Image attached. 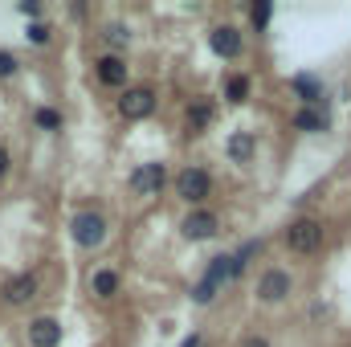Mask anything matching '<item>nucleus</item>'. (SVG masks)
<instances>
[{
    "label": "nucleus",
    "instance_id": "a211bd4d",
    "mask_svg": "<svg viewBox=\"0 0 351 347\" xmlns=\"http://www.w3.org/2000/svg\"><path fill=\"white\" fill-rule=\"evenodd\" d=\"M225 98H229V102H245V98H250V78H245V74L229 78V86H225Z\"/></svg>",
    "mask_w": 351,
    "mask_h": 347
},
{
    "label": "nucleus",
    "instance_id": "ddd939ff",
    "mask_svg": "<svg viewBox=\"0 0 351 347\" xmlns=\"http://www.w3.org/2000/svg\"><path fill=\"white\" fill-rule=\"evenodd\" d=\"M294 131H327V110L323 106H302L298 115H294Z\"/></svg>",
    "mask_w": 351,
    "mask_h": 347
},
{
    "label": "nucleus",
    "instance_id": "b1692460",
    "mask_svg": "<svg viewBox=\"0 0 351 347\" xmlns=\"http://www.w3.org/2000/svg\"><path fill=\"white\" fill-rule=\"evenodd\" d=\"M241 347H269V339H265V335H245Z\"/></svg>",
    "mask_w": 351,
    "mask_h": 347
},
{
    "label": "nucleus",
    "instance_id": "7ed1b4c3",
    "mask_svg": "<svg viewBox=\"0 0 351 347\" xmlns=\"http://www.w3.org/2000/svg\"><path fill=\"white\" fill-rule=\"evenodd\" d=\"M152 110H156V90H152V86L123 90V98H119V115H123V119L139 123V119H147Z\"/></svg>",
    "mask_w": 351,
    "mask_h": 347
},
{
    "label": "nucleus",
    "instance_id": "f3484780",
    "mask_svg": "<svg viewBox=\"0 0 351 347\" xmlns=\"http://www.w3.org/2000/svg\"><path fill=\"white\" fill-rule=\"evenodd\" d=\"M217 286H221V282L204 274V278L196 282V290H192V302H213V298H217Z\"/></svg>",
    "mask_w": 351,
    "mask_h": 347
},
{
    "label": "nucleus",
    "instance_id": "393cba45",
    "mask_svg": "<svg viewBox=\"0 0 351 347\" xmlns=\"http://www.w3.org/2000/svg\"><path fill=\"white\" fill-rule=\"evenodd\" d=\"M8 164H12V156H8V147H4V143H0V176L8 172Z\"/></svg>",
    "mask_w": 351,
    "mask_h": 347
},
{
    "label": "nucleus",
    "instance_id": "6ab92c4d",
    "mask_svg": "<svg viewBox=\"0 0 351 347\" xmlns=\"http://www.w3.org/2000/svg\"><path fill=\"white\" fill-rule=\"evenodd\" d=\"M33 119H37V127H41V131H58V127H62V115H58V110H49V106H41Z\"/></svg>",
    "mask_w": 351,
    "mask_h": 347
},
{
    "label": "nucleus",
    "instance_id": "1a4fd4ad",
    "mask_svg": "<svg viewBox=\"0 0 351 347\" xmlns=\"http://www.w3.org/2000/svg\"><path fill=\"white\" fill-rule=\"evenodd\" d=\"M164 184H168V168H164V164H143V168L131 172V188L143 192V196H156Z\"/></svg>",
    "mask_w": 351,
    "mask_h": 347
},
{
    "label": "nucleus",
    "instance_id": "aec40b11",
    "mask_svg": "<svg viewBox=\"0 0 351 347\" xmlns=\"http://www.w3.org/2000/svg\"><path fill=\"white\" fill-rule=\"evenodd\" d=\"M269 16H274V4H269V0H262V4H254V8H250L254 29H265V25H269Z\"/></svg>",
    "mask_w": 351,
    "mask_h": 347
},
{
    "label": "nucleus",
    "instance_id": "39448f33",
    "mask_svg": "<svg viewBox=\"0 0 351 347\" xmlns=\"http://www.w3.org/2000/svg\"><path fill=\"white\" fill-rule=\"evenodd\" d=\"M208 49H213L217 58H241L245 37H241V29H233V25H217V29L208 33Z\"/></svg>",
    "mask_w": 351,
    "mask_h": 347
},
{
    "label": "nucleus",
    "instance_id": "9d476101",
    "mask_svg": "<svg viewBox=\"0 0 351 347\" xmlns=\"http://www.w3.org/2000/svg\"><path fill=\"white\" fill-rule=\"evenodd\" d=\"M29 344L33 347H58L62 344V323L53 315H37L29 323Z\"/></svg>",
    "mask_w": 351,
    "mask_h": 347
},
{
    "label": "nucleus",
    "instance_id": "6e6552de",
    "mask_svg": "<svg viewBox=\"0 0 351 347\" xmlns=\"http://www.w3.org/2000/svg\"><path fill=\"white\" fill-rule=\"evenodd\" d=\"M180 233H184V241H208V237L217 233V217H213L208 208H196V213L184 217Z\"/></svg>",
    "mask_w": 351,
    "mask_h": 347
},
{
    "label": "nucleus",
    "instance_id": "f03ea898",
    "mask_svg": "<svg viewBox=\"0 0 351 347\" xmlns=\"http://www.w3.org/2000/svg\"><path fill=\"white\" fill-rule=\"evenodd\" d=\"M286 246H290L294 254H315V250L323 246V225H319L315 217H298V221L286 229Z\"/></svg>",
    "mask_w": 351,
    "mask_h": 347
},
{
    "label": "nucleus",
    "instance_id": "4be33fe9",
    "mask_svg": "<svg viewBox=\"0 0 351 347\" xmlns=\"http://www.w3.org/2000/svg\"><path fill=\"white\" fill-rule=\"evenodd\" d=\"M29 41H33V45H45V41H49V29H45V25H29Z\"/></svg>",
    "mask_w": 351,
    "mask_h": 347
},
{
    "label": "nucleus",
    "instance_id": "9b49d317",
    "mask_svg": "<svg viewBox=\"0 0 351 347\" xmlns=\"http://www.w3.org/2000/svg\"><path fill=\"white\" fill-rule=\"evenodd\" d=\"M94 74H98L102 86H123V82H127V62H123L119 53H102V58L94 62Z\"/></svg>",
    "mask_w": 351,
    "mask_h": 347
},
{
    "label": "nucleus",
    "instance_id": "423d86ee",
    "mask_svg": "<svg viewBox=\"0 0 351 347\" xmlns=\"http://www.w3.org/2000/svg\"><path fill=\"white\" fill-rule=\"evenodd\" d=\"M290 286H294L290 274H286L282 265H269L262 278H258V298H262V302H282V298L290 294Z\"/></svg>",
    "mask_w": 351,
    "mask_h": 347
},
{
    "label": "nucleus",
    "instance_id": "f257e3e1",
    "mask_svg": "<svg viewBox=\"0 0 351 347\" xmlns=\"http://www.w3.org/2000/svg\"><path fill=\"white\" fill-rule=\"evenodd\" d=\"M70 233H74V241H78L82 250H98V246L106 241V217H102L98 208H82V213L70 221Z\"/></svg>",
    "mask_w": 351,
    "mask_h": 347
},
{
    "label": "nucleus",
    "instance_id": "2eb2a0df",
    "mask_svg": "<svg viewBox=\"0 0 351 347\" xmlns=\"http://www.w3.org/2000/svg\"><path fill=\"white\" fill-rule=\"evenodd\" d=\"M290 86L302 94V102H306V106H319V102H323V86H319V78H311V74H294V82H290Z\"/></svg>",
    "mask_w": 351,
    "mask_h": 347
},
{
    "label": "nucleus",
    "instance_id": "dca6fc26",
    "mask_svg": "<svg viewBox=\"0 0 351 347\" xmlns=\"http://www.w3.org/2000/svg\"><path fill=\"white\" fill-rule=\"evenodd\" d=\"M229 160L250 164V160H254V135H233V139H229Z\"/></svg>",
    "mask_w": 351,
    "mask_h": 347
},
{
    "label": "nucleus",
    "instance_id": "a878e982",
    "mask_svg": "<svg viewBox=\"0 0 351 347\" xmlns=\"http://www.w3.org/2000/svg\"><path fill=\"white\" fill-rule=\"evenodd\" d=\"M180 347H200V335H188V339H184Z\"/></svg>",
    "mask_w": 351,
    "mask_h": 347
},
{
    "label": "nucleus",
    "instance_id": "20e7f679",
    "mask_svg": "<svg viewBox=\"0 0 351 347\" xmlns=\"http://www.w3.org/2000/svg\"><path fill=\"white\" fill-rule=\"evenodd\" d=\"M176 192H180L188 204H200V200L213 192V176L204 172V168H184V172L176 176Z\"/></svg>",
    "mask_w": 351,
    "mask_h": 347
},
{
    "label": "nucleus",
    "instance_id": "412c9836",
    "mask_svg": "<svg viewBox=\"0 0 351 347\" xmlns=\"http://www.w3.org/2000/svg\"><path fill=\"white\" fill-rule=\"evenodd\" d=\"M16 66H21V62H16L8 49H0V78H12V74H16Z\"/></svg>",
    "mask_w": 351,
    "mask_h": 347
},
{
    "label": "nucleus",
    "instance_id": "4468645a",
    "mask_svg": "<svg viewBox=\"0 0 351 347\" xmlns=\"http://www.w3.org/2000/svg\"><path fill=\"white\" fill-rule=\"evenodd\" d=\"M90 290H94L98 298H114V294H119V274H114L110 265L94 270V278H90Z\"/></svg>",
    "mask_w": 351,
    "mask_h": 347
},
{
    "label": "nucleus",
    "instance_id": "0eeeda50",
    "mask_svg": "<svg viewBox=\"0 0 351 347\" xmlns=\"http://www.w3.org/2000/svg\"><path fill=\"white\" fill-rule=\"evenodd\" d=\"M0 298H4L8 307H25V302H33V298H37V274H12V278L4 282Z\"/></svg>",
    "mask_w": 351,
    "mask_h": 347
},
{
    "label": "nucleus",
    "instance_id": "5701e85b",
    "mask_svg": "<svg viewBox=\"0 0 351 347\" xmlns=\"http://www.w3.org/2000/svg\"><path fill=\"white\" fill-rule=\"evenodd\" d=\"M106 41H114V45H127V25H110V29H106Z\"/></svg>",
    "mask_w": 351,
    "mask_h": 347
},
{
    "label": "nucleus",
    "instance_id": "f8f14e48",
    "mask_svg": "<svg viewBox=\"0 0 351 347\" xmlns=\"http://www.w3.org/2000/svg\"><path fill=\"white\" fill-rule=\"evenodd\" d=\"M213 119H217V110H213L208 98H192V102H188V131H192V135H196V131H208Z\"/></svg>",
    "mask_w": 351,
    "mask_h": 347
}]
</instances>
